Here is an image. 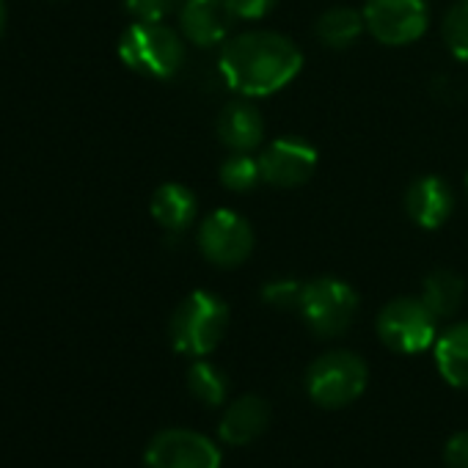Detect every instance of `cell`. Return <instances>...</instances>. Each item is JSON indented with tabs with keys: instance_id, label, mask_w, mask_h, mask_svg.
<instances>
[{
	"instance_id": "obj_1",
	"label": "cell",
	"mask_w": 468,
	"mask_h": 468,
	"mask_svg": "<svg viewBox=\"0 0 468 468\" xmlns=\"http://www.w3.org/2000/svg\"><path fill=\"white\" fill-rule=\"evenodd\" d=\"M303 53L298 45L273 31H249L226 42L218 69L231 91L249 97H268L298 78Z\"/></svg>"
},
{
	"instance_id": "obj_2",
	"label": "cell",
	"mask_w": 468,
	"mask_h": 468,
	"mask_svg": "<svg viewBox=\"0 0 468 468\" xmlns=\"http://www.w3.org/2000/svg\"><path fill=\"white\" fill-rule=\"evenodd\" d=\"M226 325H229V306L218 295L198 290L190 292L174 309L168 323V336L176 353L201 358L220 345Z\"/></svg>"
},
{
	"instance_id": "obj_3",
	"label": "cell",
	"mask_w": 468,
	"mask_h": 468,
	"mask_svg": "<svg viewBox=\"0 0 468 468\" xmlns=\"http://www.w3.org/2000/svg\"><path fill=\"white\" fill-rule=\"evenodd\" d=\"M119 58L138 75L165 80L174 78L185 61L179 34L163 23H133L119 39Z\"/></svg>"
},
{
	"instance_id": "obj_4",
	"label": "cell",
	"mask_w": 468,
	"mask_h": 468,
	"mask_svg": "<svg viewBox=\"0 0 468 468\" xmlns=\"http://www.w3.org/2000/svg\"><path fill=\"white\" fill-rule=\"evenodd\" d=\"M369 383L367 361L350 350L323 353L306 372V391L314 405L325 410H339L356 402Z\"/></svg>"
},
{
	"instance_id": "obj_5",
	"label": "cell",
	"mask_w": 468,
	"mask_h": 468,
	"mask_svg": "<svg viewBox=\"0 0 468 468\" xmlns=\"http://www.w3.org/2000/svg\"><path fill=\"white\" fill-rule=\"evenodd\" d=\"M438 334V317L427 309L421 298H397L383 306L378 314V336L380 342L399 353V356H416L435 345Z\"/></svg>"
},
{
	"instance_id": "obj_6",
	"label": "cell",
	"mask_w": 468,
	"mask_h": 468,
	"mask_svg": "<svg viewBox=\"0 0 468 468\" xmlns=\"http://www.w3.org/2000/svg\"><path fill=\"white\" fill-rule=\"evenodd\" d=\"M298 312L317 336H342L356 320L358 295L350 284L339 279H314L303 284Z\"/></svg>"
},
{
	"instance_id": "obj_7",
	"label": "cell",
	"mask_w": 468,
	"mask_h": 468,
	"mask_svg": "<svg viewBox=\"0 0 468 468\" xmlns=\"http://www.w3.org/2000/svg\"><path fill=\"white\" fill-rule=\"evenodd\" d=\"M198 251L218 268H238L254 251V229L234 209H215L201 220Z\"/></svg>"
},
{
	"instance_id": "obj_8",
	"label": "cell",
	"mask_w": 468,
	"mask_h": 468,
	"mask_svg": "<svg viewBox=\"0 0 468 468\" xmlns=\"http://www.w3.org/2000/svg\"><path fill=\"white\" fill-rule=\"evenodd\" d=\"M367 31L388 48L416 42L427 31V0H364Z\"/></svg>"
},
{
	"instance_id": "obj_9",
	"label": "cell",
	"mask_w": 468,
	"mask_h": 468,
	"mask_svg": "<svg viewBox=\"0 0 468 468\" xmlns=\"http://www.w3.org/2000/svg\"><path fill=\"white\" fill-rule=\"evenodd\" d=\"M144 463L146 468H220V449L196 430L171 427L149 441Z\"/></svg>"
},
{
	"instance_id": "obj_10",
	"label": "cell",
	"mask_w": 468,
	"mask_h": 468,
	"mask_svg": "<svg viewBox=\"0 0 468 468\" xmlns=\"http://www.w3.org/2000/svg\"><path fill=\"white\" fill-rule=\"evenodd\" d=\"M262 179L276 187H298L312 179L317 168V149L301 138H279L257 157Z\"/></svg>"
},
{
	"instance_id": "obj_11",
	"label": "cell",
	"mask_w": 468,
	"mask_h": 468,
	"mask_svg": "<svg viewBox=\"0 0 468 468\" xmlns=\"http://www.w3.org/2000/svg\"><path fill=\"white\" fill-rule=\"evenodd\" d=\"M234 20L238 17H234L229 0H185L179 9V28L196 48L220 45Z\"/></svg>"
},
{
	"instance_id": "obj_12",
	"label": "cell",
	"mask_w": 468,
	"mask_h": 468,
	"mask_svg": "<svg viewBox=\"0 0 468 468\" xmlns=\"http://www.w3.org/2000/svg\"><path fill=\"white\" fill-rule=\"evenodd\" d=\"M454 209L452 187L441 176H419L405 190V212L421 229H438Z\"/></svg>"
},
{
	"instance_id": "obj_13",
	"label": "cell",
	"mask_w": 468,
	"mask_h": 468,
	"mask_svg": "<svg viewBox=\"0 0 468 468\" xmlns=\"http://www.w3.org/2000/svg\"><path fill=\"white\" fill-rule=\"evenodd\" d=\"M268 421H271V405L257 394H243L223 410L218 432L231 446H246L265 432Z\"/></svg>"
},
{
	"instance_id": "obj_14",
	"label": "cell",
	"mask_w": 468,
	"mask_h": 468,
	"mask_svg": "<svg viewBox=\"0 0 468 468\" xmlns=\"http://www.w3.org/2000/svg\"><path fill=\"white\" fill-rule=\"evenodd\" d=\"M218 138L231 152H251L265 138V119L251 102H229L218 116Z\"/></svg>"
},
{
	"instance_id": "obj_15",
	"label": "cell",
	"mask_w": 468,
	"mask_h": 468,
	"mask_svg": "<svg viewBox=\"0 0 468 468\" xmlns=\"http://www.w3.org/2000/svg\"><path fill=\"white\" fill-rule=\"evenodd\" d=\"M198 204L190 187L179 182H165L152 196V218L171 234L185 231L196 220Z\"/></svg>"
},
{
	"instance_id": "obj_16",
	"label": "cell",
	"mask_w": 468,
	"mask_h": 468,
	"mask_svg": "<svg viewBox=\"0 0 468 468\" xmlns=\"http://www.w3.org/2000/svg\"><path fill=\"white\" fill-rule=\"evenodd\" d=\"M432 347L441 378L454 388H468V323L446 328Z\"/></svg>"
},
{
	"instance_id": "obj_17",
	"label": "cell",
	"mask_w": 468,
	"mask_h": 468,
	"mask_svg": "<svg viewBox=\"0 0 468 468\" xmlns=\"http://www.w3.org/2000/svg\"><path fill=\"white\" fill-rule=\"evenodd\" d=\"M463 298H465V282H463L454 271L438 268V271H432V273L424 279L421 301L427 303V309H430L438 320H441V317L457 314V309L463 306Z\"/></svg>"
},
{
	"instance_id": "obj_18",
	"label": "cell",
	"mask_w": 468,
	"mask_h": 468,
	"mask_svg": "<svg viewBox=\"0 0 468 468\" xmlns=\"http://www.w3.org/2000/svg\"><path fill=\"white\" fill-rule=\"evenodd\" d=\"M364 28H367V23H364V15L361 12H356L350 6H334V9H328L317 20V28L314 31H317V39L325 48L345 50V48H350L361 37Z\"/></svg>"
},
{
	"instance_id": "obj_19",
	"label": "cell",
	"mask_w": 468,
	"mask_h": 468,
	"mask_svg": "<svg viewBox=\"0 0 468 468\" xmlns=\"http://www.w3.org/2000/svg\"><path fill=\"white\" fill-rule=\"evenodd\" d=\"M226 386H229L226 383V375L215 364H209V361H196L187 369V388H190V394L198 402L209 405V408H215V405L223 402Z\"/></svg>"
},
{
	"instance_id": "obj_20",
	"label": "cell",
	"mask_w": 468,
	"mask_h": 468,
	"mask_svg": "<svg viewBox=\"0 0 468 468\" xmlns=\"http://www.w3.org/2000/svg\"><path fill=\"white\" fill-rule=\"evenodd\" d=\"M260 179H262L260 160L249 157V152H234L220 165V182L234 193H246V190L257 187Z\"/></svg>"
},
{
	"instance_id": "obj_21",
	"label": "cell",
	"mask_w": 468,
	"mask_h": 468,
	"mask_svg": "<svg viewBox=\"0 0 468 468\" xmlns=\"http://www.w3.org/2000/svg\"><path fill=\"white\" fill-rule=\"evenodd\" d=\"M443 42L454 58L468 61V0L454 4L443 17Z\"/></svg>"
},
{
	"instance_id": "obj_22",
	"label": "cell",
	"mask_w": 468,
	"mask_h": 468,
	"mask_svg": "<svg viewBox=\"0 0 468 468\" xmlns=\"http://www.w3.org/2000/svg\"><path fill=\"white\" fill-rule=\"evenodd\" d=\"M301 295H303V284L295 282V279H276V282H268L262 287V301L279 312H287V309H298L301 306Z\"/></svg>"
},
{
	"instance_id": "obj_23",
	"label": "cell",
	"mask_w": 468,
	"mask_h": 468,
	"mask_svg": "<svg viewBox=\"0 0 468 468\" xmlns=\"http://www.w3.org/2000/svg\"><path fill=\"white\" fill-rule=\"evenodd\" d=\"M179 0H124V9L138 20V23H163Z\"/></svg>"
},
{
	"instance_id": "obj_24",
	"label": "cell",
	"mask_w": 468,
	"mask_h": 468,
	"mask_svg": "<svg viewBox=\"0 0 468 468\" xmlns=\"http://www.w3.org/2000/svg\"><path fill=\"white\" fill-rule=\"evenodd\" d=\"M279 0H229V6L238 20H260L265 17Z\"/></svg>"
},
{
	"instance_id": "obj_25",
	"label": "cell",
	"mask_w": 468,
	"mask_h": 468,
	"mask_svg": "<svg viewBox=\"0 0 468 468\" xmlns=\"http://www.w3.org/2000/svg\"><path fill=\"white\" fill-rule=\"evenodd\" d=\"M446 468H468V432H454L443 449Z\"/></svg>"
},
{
	"instance_id": "obj_26",
	"label": "cell",
	"mask_w": 468,
	"mask_h": 468,
	"mask_svg": "<svg viewBox=\"0 0 468 468\" xmlns=\"http://www.w3.org/2000/svg\"><path fill=\"white\" fill-rule=\"evenodd\" d=\"M6 20H9L6 0H0V37H4V31H6Z\"/></svg>"
}]
</instances>
